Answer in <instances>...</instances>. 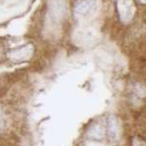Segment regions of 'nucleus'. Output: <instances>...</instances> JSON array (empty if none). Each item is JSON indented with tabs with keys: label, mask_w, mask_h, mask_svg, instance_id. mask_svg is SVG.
<instances>
[{
	"label": "nucleus",
	"mask_w": 146,
	"mask_h": 146,
	"mask_svg": "<svg viewBox=\"0 0 146 146\" xmlns=\"http://www.w3.org/2000/svg\"><path fill=\"white\" fill-rule=\"evenodd\" d=\"M96 9V1L95 0H83L79 2L75 6V13L78 15L86 16L91 14Z\"/></svg>",
	"instance_id": "nucleus-1"
}]
</instances>
